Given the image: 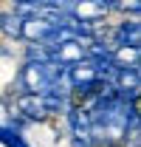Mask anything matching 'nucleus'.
<instances>
[{"label": "nucleus", "mask_w": 141, "mask_h": 147, "mask_svg": "<svg viewBox=\"0 0 141 147\" xmlns=\"http://www.w3.org/2000/svg\"><path fill=\"white\" fill-rule=\"evenodd\" d=\"M14 108L23 116H28V119H45L48 116L45 113V102H42V93H20Z\"/></svg>", "instance_id": "3"}, {"label": "nucleus", "mask_w": 141, "mask_h": 147, "mask_svg": "<svg viewBox=\"0 0 141 147\" xmlns=\"http://www.w3.org/2000/svg\"><path fill=\"white\" fill-rule=\"evenodd\" d=\"M0 31L11 40H20L23 37V17L17 11H0Z\"/></svg>", "instance_id": "4"}, {"label": "nucleus", "mask_w": 141, "mask_h": 147, "mask_svg": "<svg viewBox=\"0 0 141 147\" xmlns=\"http://www.w3.org/2000/svg\"><path fill=\"white\" fill-rule=\"evenodd\" d=\"M62 76H65V68H59L51 59H28L20 74V85H23V93H48L59 85Z\"/></svg>", "instance_id": "1"}, {"label": "nucleus", "mask_w": 141, "mask_h": 147, "mask_svg": "<svg viewBox=\"0 0 141 147\" xmlns=\"http://www.w3.org/2000/svg\"><path fill=\"white\" fill-rule=\"evenodd\" d=\"M68 122H70V130H73V147H90L93 127H90L88 108H68Z\"/></svg>", "instance_id": "2"}, {"label": "nucleus", "mask_w": 141, "mask_h": 147, "mask_svg": "<svg viewBox=\"0 0 141 147\" xmlns=\"http://www.w3.org/2000/svg\"><path fill=\"white\" fill-rule=\"evenodd\" d=\"M0 144L3 147H28L26 136L11 125H0Z\"/></svg>", "instance_id": "5"}]
</instances>
